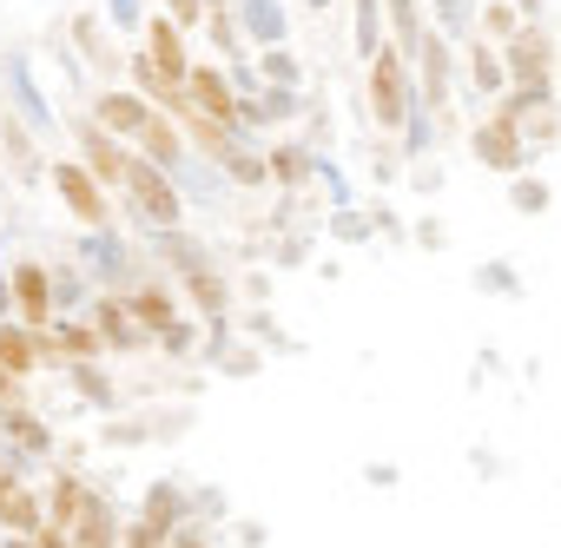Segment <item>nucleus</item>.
<instances>
[{"mask_svg": "<svg viewBox=\"0 0 561 548\" xmlns=\"http://www.w3.org/2000/svg\"><path fill=\"white\" fill-rule=\"evenodd\" d=\"M370 113H377V126H403V119H410L403 54H377V60H370Z\"/></svg>", "mask_w": 561, "mask_h": 548, "instance_id": "f257e3e1", "label": "nucleus"}, {"mask_svg": "<svg viewBox=\"0 0 561 548\" xmlns=\"http://www.w3.org/2000/svg\"><path fill=\"white\" fill-rule=\"evenodd\" d=\"M126 192H133V205H139V218H146V225H179V192L159 179V165L133 159V172H126Z\"/></svg>", "mask_w": 561, "mask_h": 548, "instance_id": "f03ea898", "label": "nucleus"}, {"mask_svg": "<svg viewBox=\"0 0 561 548\" xmlns=\"http://www.w3.org/2000/svg\"><path fill=\"white\" fill-rule=\"evenodd\" d=\"M54 192L67 198V212H73V218L106 225V185H100L87 165H54Z\"/></svg>", "mask_w": 561, "mask_h": 548, "instance_id": "7ed1b4c3", "label": "nucleus"}, {"mask_svg": "<svg viewBox=\"0 0 561 548\" xmlns=\"http://www.w3.org/2000/svg\"><path fill=\"white\" fill-rule=\"evenodd\" d=\"M548 67H554V41H548L541 27H522V34L508 41V73H515V87H548Z\"/></svg>", "mask_w": 561, "mask_h": 548, "instance_id": "20e7f679", "label": "nucleus"}, {"mask_svg": "<svg viewBox=\"0 0 561 548\" xmlns=\"http://www.w3.org/2000/svg\"><path fill=\"white\" fill-rule=\"evenodd\" d=\"M0 528H14V535H41L47 528V509L34 502V489L21 476L0 469Z\"/></svg>", "mask_w": 561, "mask_h": 548, "instance_id": "39448f33", "label": "nucleus"}, {"mask_svg": "<svg viewBox=\"0 0 561 548\" xmlns=\"http://www.w3.org/2000/svg\"><path fill=\"white\" fill-rule=\"evenodd\" d=\"M185 100H192V106H198V113H205V119H218V126H225V133H231V126H238V100H231V87H225V80H218V73H211V67H198V73H192V80H185Z\"/></svg>", "mask_w": 561, "mask_h": 548, "instance_id": "423d86ee", "label": "nucleus"}, {"mask_svg": "<svg viewBox=\"0 0 561 548\" xmlns=\"http://www.w3.org/2000/svg\"><path fill=\"white\" fill-rule=\"evenodd\" d=\"M522 152H528V146H522V133H515L502 113L476 133V159H482V165H495V172H515V165H522Z\"/></svg>", "mask_w": 561, "mask_h": 548, "instance_id": "0eeeda50", "label": "nucleus"}, {"mask_svg": "<svg viewBox=\"0 0 561 548\" xmlns=\"http://www.w3.org/2000/svg\"><path fill=\"white\" fill-rule=\"evenodd\" d=\"M80 146H87V172L100 179V185H126V172H133V159L100 133V126H80Z\"/></svg>", "mask_w": 561, "mask_h": 548, "instance_id": "6e6552de", "label": "nucleus"}, {"mask_svg": "<svg viewBox=\"0 0 561 548\" xmlns=\"http://www.w3.org/2000/svg\"><path fill=\"white\" fill-rule=\"evenodd\" d=\"M93 509H100V502L87 495V482H80V476H60V482H54V509H47V528L73 535V528H80Z\"/></svg>", "mask_w": 561, "mask_h": 548, "instance_id": "1a4fd4ad", "label": "nucleus"}, {"mask_svg": "<svg viewBox=\"0 0 561 548\" xmlns=\"http://www.w3.org/2000/svg\"><path fill=\"white\" fill-rule=\"evenodd\" d=\"M14 305H21V318H27L34 331H47V324H54V305H47V271H41V264H14Z\"/></svg>", "mask_w": 561, "mask_h": 548, "instance_id": "9d476101", "label": "nucleus"}, {"mask_svg": "<svg viewBox=\"0 0 561 548\" xmlns=\"http://www.w3.org/2000/svg\"><path fill=\"white\" fill-rule=\"evenodd\" d=\"M41 357H47L41 331H21V324H0V370H8V377H27V370H34Z\"/></svg>", "mask_w": 561, "mask_h": 548, "instance_id": "9b49d317", "label": "nucleus"}, {"mask_svg": "<svg viewBox=\"0 0 561 548\" xmlns=\"http://www.w3.org/2000/svg\"><path fill=\"white\" fill-rule=\"evenodd\" d=\"M146 41H152V67L165 73V80H192V67H185V41H179V21H152L146 27Z\"/></svg>", "mask_w": 561, "mask_h": 548, "instance_id": "f8f14e48", "label": "nucleus"}, {"mask_svg": "<svg viewBox=\"0 0 561 548\" xmlns=\"http://www.w3.org/2000/svg\"><path fill=\"white\" fill-rule=\"evenodd\" d=\"M172 113H179V126H185V133L198 139V152H211V159H231V139H225V126H218V119H205V113H198L192 100H179Z\"/></svg>", "mask_w": 561, "mask_h": 548, "instance_id": "ddd939ff", "label": "nucleus"}, {"mask_svg": "<svg viewBox=\"0 0 561 548\" xmlns=\"http://www.w3.org/2000/svg\"><path fill=\"white\" fill-rule=\"evenodd\" d=\"M100 126H113V133H146L152 126V113L139 106V100H126V93H100Z\"/></svg>", "mask_w": 561, "mask_h": 548, "instance_id": "4468645a", "label": "nucleus"}, {"mask_svg": "<svg viewBox=\"0 0 561 548\" xmlns=\"http://www.w3.org/2000/svg\"><path fill=\"white\" fill-rule=\"evenodd\" d=\"M133 318H139V331H172V298H165L159 285H146V292L133 298Z\"/></svg>", "mask_w": 561, "mask_h": 548, "instance_id": "2eb2a0df", "label": "nucleus"}, {"mask_svg": "<svg viewBox=\"0 0 561 548\" xmlns=\"http://www.w3.org/2000/svg\"><path fill=\"white\" fill-rule=\"evenodd\" d=\"M47 344H54V357H93V351H100V338H93L87 324H60Z\"/></svg>", "mask_w": 561, "mask_h": 548, "instance_id": "dca6fc26", "label": "nucleus"}, {"mask_svg": "<svg viewBox=\"0 0 561 548\" xmlns=\"http://www.w3.org/2000/svg\"><path fill=\"white\" fill-rule=\"evenodd\" d=\"M423 87H430V100H449V60H443L436 41L423 47Z\"/></svg>", "mask_w": 561, "mask_h": 548, "instance_id": "f3484780", "label": "nucleus"}, {"mask_svg": "<svg viewBox=\"0 0 561 548\" xmlns=\"http://www.w3.org/2000/svg\"><path fill=\"white\" fill-rule=\"evenodd\" d=\"M67 548H113V522H106V515L93 509V515H87V522H80V528L67 535Z\"/></svg>", "mask_w": 561, "mask_h": 548, "instance_id": "a211bd4d", "label": "nucleus"}, {"mask_svg": "<svg viewBox=\"0 0 561 548\" xmlns=\"http://www.w3.org/2000/svg\"><path fill=\"white\" fill-rule=\"evenodd\" d=\"M139 146H146V152H152V159H179V133H172V126H165V119H159V113H152V126H146V133H139Z\"/></svg>", "mask_w": 561, "mask_h": 548, "instance_id": "6ab92c4d", "label": "nucleus"}, {"mask_svg": "<svg viewBox=\"0 0 561 548\" xmlns=\"http://www.w3.org/2000/svg\"><path fill=\"white\" fill-rule=\"evenodd\" d=\"M8 430H14V443H27V449H47V430H41L34 416H21V410H14V416H8Z\"/></svg>", "mask_w": 561, "mask_h": 548, "instance_id": "aec40b11", "label": "nucleus"}, {"mask_svg": "<svg viewBox=\"0 0 561 548\" xmlns=\"http://www.w3.org/2000/svg\"><path fill=\"white\" fill-rule=\"evenodd\" d=\"M192 298H198L205 311H218V305H225V292H218V278H211V271H192Z\"/></svg>", "mask_w": 561, "mask_h": 548, "instance_id": "412c9836", "label": "nucleus"}, {"mask_svg": "<svg viewBox=\"0 0 561 548\" xmlns=\"http://www.w3.org/2000/svg\"><path fill=\"white\" fill-rule=\"evenodd\" d=\"M100 324H106V338H119V344H133V338H139V331L126 324V311H119V305H100Z\"/></svg>", "mask_w": 561, "mask_h": 548, "instance_id": "4be33fe9", "label": "nucleus"}, {"mask_svg": "<svg viewBox=\"0 0 561 548\" xmlns=\"http://www.w3.org/2000/svg\"><path fill=\"white\" fill-rule=\"evenodd\" d=\"M397 8V27H403V47H410V34H416V14H410V0H390Z\"/></svg>", "mask_w": 561, "mask_h": 548, "instance_id": "5701e85b", "label": "nucleus"}, {"mask_svg": "<svg viewBox=\"0 0 561 548\" xmlns=\"http://www.w3.org/2000/svg\"><path fill=\"white\" fill-rule=\"evenodd\" d=\"M225 165H231V172H238V179H257V172H264V165H257V159H244V152H231V159H225Z\"/></svg>", "mask_w": 561, "mask_h": 548, "instance_id": "b1692460", "label": "nucleus"}, {"mask_svg": "<svg viewBox=\"0 0 561 548\" xmlns=\"http://www.w3.org/2000/svg\"><path fill=\"white\" fill-rule=\"evenodd\" d=\"M0 410H8V416H14V410H21V390H14V384H8V370H0Z\"/></svg>", "mask_w": 561, "mask_h": 548, "instance_id": "393cba45", "label": "nucleus"}, {"mask_svg": "<svg viewBox=\"0 0 561 548\" xmlns=\"http://www.w3.org/2000/svg\"><path fill=\"white\" fill-rule=\"evenodd\" d=\"M172 21H198V0H172Z\"/></svg>", "mask_w": 561, "mask_h": 548, "instance_id": "a878e982", "label": "nucleus"}, {"mask_svg": "<svg viewBox=\"0 0 561 548\" xmlns=\"http://www.w3.org/2000/svg\"><path fill=\"white\" fill-rule=\"evenodd\" d=\"M172 548H205V541H198V535H179V541H172Z\"/></svg>", "mask_w": 561, "mask_h": 548, "instance_id": "bb28decb", "label": "nucleus"}]
</instances>
